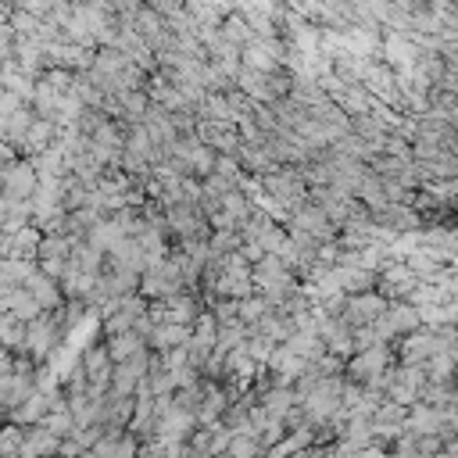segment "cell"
<instances>
[{
  "mask_svg": "<svg viewBox=\"0 0 458 458\" xmlns=\"http://www.w3.org/2000/svg\"><path fill=\"white\" fill-rule=\"evenodd\" d=\"M283 61H287V47L283 40H251L247 47H240V68H251V72H283Z\"/></svg>",
  "mask_w": 458,
  "mask_h": 458,
  "instance_id": "cell-1",
  "label": "cell"
},
{
  "mask_svg": "<svg viewBox=\"0 0 458 458\" xmlns=\"http://www.w3.org/2000/svg\"><path fill=\"white\" fill-rule=\"evenodd\" d=\"M387 298L384 294H373V291H365V294H351L347 301H344V315H337V319H344L351 330H358V326H373L384 312H387Z\"/></svg>",
  "mask_w": 458,
  "mask_h": 458,
  "instance_id": "cell-2",
  "label": "cell"
},
{
  "mask_svg": "<svg viewBox=\"0 0 458 458\" xmlns=\"http://www.w3.org/2000/svg\"><path fill=\"white\" fill-rule=\"evenodd\" d=\"M36 172L29 161H8L4 168H0V194H8L15 201H29L33 190H36Z\"/></svg>",
  "mask_w": 458,
  "mask_h": 458,
  "instance_id": "cell-3",
  "label": "cell"
},
{
  "mask_svg": "<svg viewBox=\"0 0 458 458\" xmlns=\"http://www.w3.org/2000/svg\"><path fill=\"white\" fill-rule=\"evenodd\" d=\"M380 54L387 58L384 65L394 72V75H408L415 58H419V47L408 40V33H387L384 43H380Z\"/></svg>",
  "mask_w": 458,
  "mask_h": 458,
  "instance_id": "cell-4",
  "label": "cell"
},
{
  "mask_svg": "<svg viewBox=\"0 0 458 458\" xmlns=\"http://www.w3.org/2000/svg\"><path fill=\"white\" fill-rule=\"evenodd\" d=\"M58 344V322L54 319H43L36 315L33 322H26V333H22V351L33 354V358H47Z\"/></svg>",
  "mask_w": 458,
  "mask_h": 458,
  "instance_id": "cell-5",
  "label": "cell"
},
{
  "mask_svg": "<svg viewBox=\"0 0 458 458\" xmlns=\"http://www.w3.org/2000/svg\"><path fill=\"white\" fill-rule=\"evenodd\" d=\"M387 369H391V347H387V344L365 347V351H358V358L351 361V376H358V380H373V376H380V373H387Z\"/></svg>",
  "mask_w": 458,
  "mask_h": 458,
  "instance_id": "cell-6",
  "label": "cell"
},
{
  "mask_svg": "<svg viewBox=\"0 0 458 458\" xmlns=\"http://www.w3.org/2000/svg\"><path fill=\"white\" fill-rule=\"evenodd\" d=\"M265 365H268L272 373H276V384H280V387H287V384H294V380L305 373V365H308V361H301V358H298V354H291L283 344H276V347L268 351Z\"/></svg>",
  "mask_w": 458,
  "mask_h": 458,
  "instance_id": "cell-7",
  "label": "cell"
},
{
  "mask_svg": "<svg viewBox=\"0 0 458 458\" xmlns=\"http://www.w3.org/2000/svg\"><path fill=\"white\" fill-rule=\"evenodd\" d=\"M22 287H26V291H29V298L40 305V312H54V308H61V287H58V280L43 276L40 268L33 272V276H29Z\"/></svg>",
  "mask_w": 458,
  "mask_h": 458,
  "instance_id": "cell-8",
  "label": "cell"
},
{
  "mask_svg": "<svg viewBox=\"0 0 458 458\" xmlns=\"http://www.w3.org/2000/svg\"><path fill=\"white\" fill-rule=\"evenodd\" d=\"M0 312L12 315V319H19V322H33L36 315H43V312H40V305L29 298V291H26V287H12V291L4 294V305H0Z\"/></svg>",
  "mask_w": 458,
  "mask_h": 458,
  "instance_id": "cell-9",
  "label": "cell"
},
{
  "mask_svg": "<svg viewBox=\"0 0 458 458\" xmlns=\"http://www.w3.org/2000/svg\"><path fill=\"white\" fill-rule=\"evenodd\" d=\"M283 347H287L291 354H298L301 361H319V358L326 354L319 333H312V330H294V333L283 340Z\"/></svg>",
  "mask_w": 458,
  "mask_h": 458,
  "instance_id": "cell-10",
  "label": "cell"
},
{
  "mask_svg": "<svg viewBox=\"0 0 458 458\" xmlns=\"http://www.w3.org/2000/svg\"><path fill=\"white\" fill-rule=\"evenodd\" d=\"M54 140H58V126L47 122V119H33L29 133L22 136V151L36 158V154H43L47 147H54Z\"/></svg>",
  "mask_w": 458,
  "mask_h": 458,
  "instance_id": "cell-11",
  "label": "cell"
},
{
  "mask_svg": "<svg viewBox=\"0 0 458 458\" xmlns=\"http://www.w3.org/2000/svg\"><path fill=\"white\" fill-rule=\"evenodd\" d=\"M136 351H144V337H140L136 330L112 333V340H108V358H112V361H126V358H133Z\"/></svg>",
  "mask_w": 458,
  "mask_h": 458,
  "instance_id": "cell-12",
  "label": "cell"
},
{
  "mask_svg": "<svg viewBox=\"0 0 458 458\" xmlns=\"http://www.w3.org/2000/svg\"><path fill=\"white\" fill-rule=\"evenodd\" d=\"M294 401H298V394H291L287 387H276V391H268V394H265L261 412H265L268 419H287V415L294 412Z\"/></svg>",
  "mask_w": 458,
  "mask_h": 458,
  "instance_id": "cell-13",
  "label": "cell"
},
{
  "mask_svg": "<svg viewBox=\"0 0 458 458\" xmlns=\"http://www.w3.org/2000/svg\"><path fill=\"white\" fill-rule=\"evenodd\" d=\"M219 33H222L233 47H247V43L254 40V33H251V26H247V19H244L240 12H229V15L219 22Z\"/></svg>",
  "mask_w": 458,
  "mask_h": 458,
  "instance_id": "cell-14",
  "label": "cell"
},
{
  "mask_svg": "<svg viewBox=\"0 0 458 458\" xmlns=\"http://www.w3.org/2000/svg\"><path fill=\"white\" fill-rule=\"evenodd\" d=\"M268 312H272V308L265 305V298H254V294H251V298L237 301V319H240L244 326H258V322H261Z\"/></svg>",
  "mask_w": 458,
  "mask_h": 458,
  "instance_id": "cell-15",
  "label": "cell"
},
{
  "mask_svg": "<svg viewBox=\"0 0 458 458\" xmlns=\"http://www.w3.org/2000/svg\"><path fill=\"white\" fill-rule=\"evenodd\" d=\"M229 458H258L261 454V440L258 437H247V433H233L229 444H226Z\"/></svg>",
  "mask_w": 458,
  "mask_h": 458,
  "instance_id": "cell-16",
  "label": "cell"
},
{
  "mask_svg": "<svg viewBox=\"0 0 458 458\" xmlns=\"http://www.w3.org/2000/svg\"><path fill=\"white\" fill-rule=\"evenodd\" d=\"M22 447V430H4V433H0V458H12L15 451Z\"/></svg>",
  "mask_w": 458,
  "mask_h": 458,
  "instance_id": "cell-17",
  "label": "cell"
},
{
  "mask_svg": "<svg viewBox=\"0 0 458 458\" xmlns=\"http://www.w3.org/2000/svg\"><path fill=\"white\" fill-rule=\"evenodd\" d=\"M47 408H50V401H47L43 394H33V398H29V405H22V408H19V419H40Z\"/></svg>",
  "mask_w": 458,
  "mask_h": 458,
  "instance_id": "cell-18",
  "label": "cell"
},
{
  "mask_svg": "<svg viewBox=\"0 0 458 458\" xmlns=\"http://www.w3.org/2000/svg\"><path fill=\"white\" fill-rule=\"evenodd\" d=\"M79 4H89V8H101V12H108V0H79ZM112 15V12H108Z\"/></svg>",
  "mask_w": 458,
  "mask_h": 458,
  "instance_id": "cell-19",
  "label": "cell"
}]
</instances>
